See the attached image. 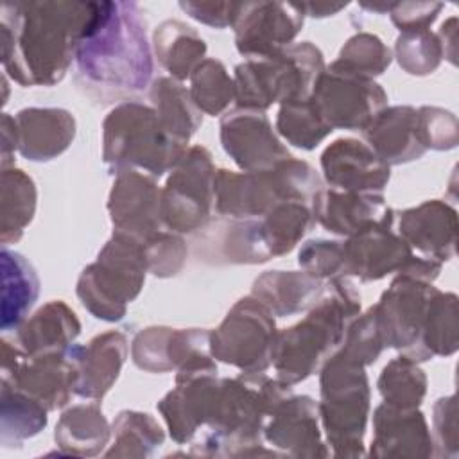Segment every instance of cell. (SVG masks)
<instances>
[{
	"label": "cell",
	"mask_w": 459,
	"mask_h": 459,
	"mask_svg": "<svg viewBox=\"0 0 459 459\" xmlns=\"http://www.w3.org/2000/svg\"><path fill=\"white\" fill-rule=\"evenodd\" d=\"M147 271L143 242L113 231L97 260L81 273L77 296L97 319L118 321L140 294Z\"/></svg>",
	"instance_id": "cell-7"
},
{
	"label": "cell",
	"mask_w": 459,
	"mask_h": 459,
	"mask_svg": "<svg viewBox=\"0 0 459 459\" xmlns=\"http://www.w3.org/2000/svg\"><path fill=\"white\" fill-rule=\"evenodd\" d=\"M4 269V305H2V330L18 328L39 290V281L34 267L16 251L2 247Z\"/></svg>",
	"instance_id": "cell-30"
},
{
	"label": "cell",
	"mask_w": 459,
	"mask_h": 459,
	"mask_svg": "<svg viewBox=\"0 0 459 459\" xmlns=\"http://www.w3.org/2000/svg\"><path fill=\"white\" fill-rule=\"evenodd\" d=\"M321 169L330 188L344 192H382L389 181V165L359 140L339 138L321 154Z\"/></svg>",
	"instance_id": "cell-19"
},
{
	"label": "cell",
	"mask_w": 459,
	"mask_h": 459,
	"mask_svg": "<svg viewBox=\"0 0 459 459\" xmlns=\"http://www.w3.org/2000/svg\"><path fill=\"white\" fill-rule=\"evenodd\" d=\"M276 129L289 143L305 151L317 147L333 131L310 97L281 102Z\"/></svg>",
	"instance_id": "cell-35"
},
{
	"label": "cell",
	"mask_w": 459,
	"mask_h": 459,
	"mask_svg": "<svg viewBox=\"0 0 459 459\" xmlns=\"http://www.w3.org/2000/svg\"><path fill=\"white\" fill-rule=\"evenodd\" d=\"M18 151L32 161L59 156L74 140L75 120L59 108H27L14 115Z\"/></svg>",
	"instance_id": "cell-23"
},
{
	"label": "cell",
	"mask_w": 459,
	"mask_h": 459,
	"mask_svg": "<svg viewBox=\"0 0 459 459\" xmlns=\"http://www.w3.org/2000/svg\"><path fill=\"white\" fill-rule=\"evenodd\" d=\"M305 16H314V18H325V16H333L339 11H342L346 7V4H326V2H307L301 4Z\"/></svg>",
	"instance_id": "cell-50"
},
{
	"label": "cell",
	"mask_w": 459,
	"mask_h": 459,
	"mask_svg": "<svg viewBox=\"0 0 459 459\" xmlns=\"http://www.w3.org/2000/svg\"><path fill=\"white\" fill-rule=\"evenodd\" d=\"M113 432L117 448L129 446L126 455H149L154 446L163 443V432L158 421L145 412L122 411L113 423ZM117 448L109 450L108 455Z\"/></svg>",
	"instance_id": "cell-42"
},
{
	"label": "cell",
	"mask_w": 459,
	"mask_h": 459,
	"mask_svg": "<svg viewBox=\"0 0 459 459\" xmlns=\"http://www.w3.org/2000/svg\"><path fill=\"white\" fill-rule=\"evenodd\" d=\"M208 353L210 332L203 328L149 326L134 335L131 346L133 362L151 373L178 371L192 359Z\"/></svg>",
	"instance_id": "cell-20"
},
{
	"label": "cell",
	"mask_w": 459,
	"mask_h": 459,
	"mask_svg": "<svg viewBox=\"0 0 459 459\" xmlns=\"http://www.w3.org/2000/svg\"><path fill=\"white\" fill-rule=\"evenodd\" d=\"M362 134L375 154L391 165L418 160L423 147L418 124V109L411 106L384 108L364 129Z\"/></svg>",
	"instance_id": "cell-24"
},
{
	"label": "cell",
	"mask_w": 459,
	"mask_h": 459,
	"mask_svg": "<svg viewBox=\"0 0 459 459\" xmlns=\"http://www.w3.org/2000/svg\"><path fill=\"white\" fill-rule=\"evenodd\" d=\"M436 290L430 281L398 273L373 307L384 346L400 350L414 362L423 360L421 333Z\"/></svg>",
	"instance_id": "cell-12"
},
{
	"label": "cell",
	"mask_w": 459,
	"mask_h": 459,
	"mask_svg": "<svg viewBox=\"0 0 459 459\" xmlns=\"http://www.w3.org/2000/svg\"><path fill=\"white\" fill-rule=\"evenodd\" d=\"M298 262L312 276L332 280L342 276V242L314 238L301 246Z\"/></svg>",
	"instance_id": "cell-45"
},
{
	"label": "cell",
	"mask_w": 459,
	"mask_h": 459,
	"mask_svg": "<svg viewBox=\"0 0 459 459\" xmlns=\"http://www.w3.org/2000/svg\"><path fill=\"white\" fill-rule=\"evenodd\" d=\"M360 312V294L346 276L330 280V289L305 319L278 332L273 366L276 378L294 385L316 373L342 344L348 325Z\"/></svg>",
	"instance_id": "cell-3"
},
{
	"label": "cell",
	"mask_w": 459,
	"mask_h": 459,
	"mask_svg": "<svg viewBox=\"0 0 459 459\" xmlns=\"http://www.w3.org/2000/svg\"><path fill=\"white\" fill-rule=\"evenodd\" d=\"M276 339L273 314L255 296H246L210 332V353L244 373H262L273 366Z\"/></svg>",
	"instance_id": "cell-9"
},
{
	"label": "cell",
	"mask_w": 459,
	"mask_h": 459,
	"mask_svg": "<svg viewBox=\"0 0 459 459\" xmlns=\"http://www.w3.org/2000/svg\"><path fill=\"white\" fill-rule=\"evenodd\" d=\"M47 407L30 394L2 382V441H22L47 425Z\"/></svg>",
	"instance_id": "cell-37"
},
{
	"label": "cell",
	"mask_w": 459,
	"mask_h": 459,
	"mask_svg": "<svg viewBox=\"0 0 459 459\" xmlns=\"http://www.w3.org/2000/svg\"><path fill=\"white\" fill-rule=\"evenodd\" d=\"M310 99L332 129H364L387 104V95L373 79L360 77L335 61L323 70Z\"/></svg>",
	"instance_id": "cell-13"
},
{
	"label": "cell",
	"mask_w": 459,
	"mask_h": 459,
	"mask_svg": "<svg viewBox=\"0 0 459 459\" xmlns=\"http://www.w3.org/2000/svg\"><path fill=\"white\" fill-rule=\"evenodd\" d=\"M378 391L384 403L400 409H418L427 391V377L412 359L400 355L382 369Z\"/></svg>",
	"instance_id": "cell-38"
},
{
	"label": "cell",
	"mask_w": 459,
	"mask_h": 459,
	"mask_svg": "<svg viewBox=\"0 0 459 459\" xmlns=\"http://www.w3.org/2000/svg\"><path fill=\"white\" fill-rule=\"evenodd\" d=\"M36 210V185L20 169L2 170V244L20 240Z\"/></svg>",
	"instance_id": "cell-34"
},
{
	"label": "cell",
	"mask_w": 459,
	"mask_h": 459,
	"mask_svg": "<svg viewBox=\"0 0 459 459\" xmlns=\"http://www.w3.org/2000/svg\"><path fill=\"white\" fill-rule=\"evenodd\" d=\"M79 369L75 394L88 400H100L118 378L127 357V339L122 332L95 335L86 346H72Z\"/></svg>",
	"instance_id": "cell-25"
},
{
	"label": "cell",
	"mask_w": 459,
	"mask_h": 459,
	"mask_svg": "<svg viewBox=\"0 0 459 459\" xmlns=\"http://www.w3.org/2000/svg\"><path fill=\"white\" fill-rule=\"evenodd\" d=\"M109 437V425L97 403L74 405L56 425V443L70 454L93 455Z\"/></svg>",
	"instance_id": "cell-32"
},
{
	"label": "cell",
	"mask_w": 459,
	"mask_h": 459,
	"mask_svg": "<svg viewBox=\"0 0 459 459\" xmlns=\"http://www.w3.org/2000/svg\"><path fill=\"white\" fill-rule=\"evenodd\" d=\"M420 136L425 149H452L457 143V120L450 111L423 106L418 109Z\"/></svg>",
	"instance_id": "cell-46"
},
{
	"label": "cell",
	"mask_w": 459,
	"mask_h": 459,
	"mask_svg": "<svg viewBox=\"0 0 459 459\" xmlns=\"http://www.w3.org/2000/svg\"><path fill=\"white\" fill-rule=\"evenodd\" d=\"M2 65L22 86H52L74 61L93 2H4Z\"/></svg>",
	"instance_id": "cell-2"
},
{
	"label": "cell",
	"mask_w": 459,
	"mask_h": 459,
	"mask_svg": "<svg viewBox=\"0 0 459 459\" xmlns=\"http://www.w3.org/2000/svg\"><path fill=\"white\" fill-rule=\"evenodd\" d=\"M240 2H179V7L194 20L215 27H233Z\"/></svg>",
	"instance_id": "cell-48"
},
{
	"label": "cell",
	"mask_w": 459,
	"mask_h": 459,
	"mask_svg": "<svg viewBox=\"0 0 459 459\" xmlns=\"http://www.w3.org/2000/svg\"><path fill=\"white\" fill-rule=\"evenodd\" d=\"M190 97L206 115H221L235 100V82L217 59L201 61L190 75Z\"/></svg>",
	"instance_id": "cell-39"
},
{
	"label": "cell",
	"mask_w": 459,
	"mask_h": 459,
	"mask_svg": "<svg viewBox=\"0 0 459 459\" xmlns=\"http://www.w3.org/2000/svg\"><path fill=\"white\" fill-rule=\"evenodd\" d=\"M215 165L210 152L194 145L172 169L160 197L161 222L174 233L201 230L215 206Z\"/></svg>",
	"instance_id": "cell-10"
},
{
	"label": "cell",
	"mask_w": 459,
	"mask_h": 459,
	"mask_svg": "<svg viewBox=\"0 0 459 459\" xmlns=\"http://www.w3.org/2000/svg\"><path fill=\"white\" fill-rule=\"evenodd\" d=\"M394 54L398 65L412 75L432 74L443 57V48L437 34L425 30L402 32L396 38Z\"/></svg>",
	"instance_id": "cell-41"
},
{
	"label": "cell",
	"mask_w": 459,
	"mask_h": 459,
	"mask_svg": "<svg viewBox=\"0 0 459 459\" xmlns=\"http://www.w3.org/2000/svg\"><path fill=\"white\" fill-rule=\"evenodd\" d=\"M314 222L316 217L312 203L308 201L289 199L273 206L260 219L262 235L271 258L289 253Z\"/></svg>",
	"instance_id": "cell-33"
},
{
	"label": "cell",
	"mask_w": 459,
	"mask_h": 459,
	"mask_svg": "<svg viewBox=\"0 0 459 459\" xmlns=\"http://www.w3.org/2000/svg\"><path fill=\"white\" fill-rule=\"evenodd\" d=\"M455 210L439 199L425 201L400 213L398 235L411 249L416 247L427 258L437 262L450 260L455 255Z\"/></svg>",
	"instance_id": "cell-21"
},
{
	"label": "cell",
	"mask_w": 459,
	"mask_h": 459,
	"mask_svg": "<svg viewBox=\"0 0 459 459\" xmlns=\"http://www.w3.org/2000/svg\"><path fill=\"white\" fill-rule=\"evenodd\" d=\"M14 149H18L14 117H11L9 113H4L2 117V167L4 169H7L9 152H14Z\"/></svg>",
	"instance_id": "cell-49"
},
{
	"label": "cell",
	"mask_w": 459,
	"mask_h": 459,
	"mask_svg": "<svg viewBox=\"0 0 459 459\" xmlns=\"http://www.w3.org/2000/svg\"><path fill=\"white\" fill-rule=\"evenodd\" d=\"M221 142L244 172L273 169L292 158L274 134L269 118L258 109L238 108L226 113L221 118Z\"/></svg>",
	"instance_id": "cell-15"
},
{
	"label": "cell",
	"mask_w": 459,
	"mask_h": 459,
	"mask_svg": "<svg viewBox=\"0 0 459 459\" xmlns=\"http://www.w3.org/2000/svg\"><path fill=\"white\" fill-rule=\"evenodd\" d=\"M160 197L161 190L154 176L140 170L118 172L108 199V212L115 231L126 233L140 242L161 231Z\"/></svg>",
	"instance_id": "cell-16"
},
{
	"label": "cell",
	"mask_w": 459,
	"mask_h": 459,
	"mask_svg": "<svg viewBox=\"0 0 459 459\" xmlns=\"http://www.w3.org/2000/svg\"><path fill=\"white\" fill-rule=\"evenodd\" d=\"M325 281L307 271H267L253 283V294L273 316L312 308L325 294Z\"/></svg>",
	"instance_id": "cell-27"
},
{
	"label": "cell",
	"mask_w": 459,
	"mask_h": 459,
	"mask_svg": "<svg viewBox=\"0 0 459 459\" xmlns=\"http://www.w3.org/2000/svg\"><path fill=\"white\" fill-rule=\"evenodd\" d=\"M75 81L99 102L142 93L152 77V52L143 11L136 2H93L75 48Z\"/></svg>",
	"instance_id": "cell-1"
},
{
	"label": "cell",
	"mask_w": 459,
	"mask_h": 459,
	"mask_svg": "<svg viewBox=\"0 0 459 459\" xmlns=\"http://www.w3.org/2000/svg\"><path fill=\"white\" fill-rule=\"evenodd\" d=\"M102 129V158L113 174L140 169L160 178L186 152V143L161 126L154 108L142 102L127 100L113 108Z\"/></svg>",
	"instance_id": "cell-4"
},
{
	"label": "cell",
	"mask_w": 459,
	"mask_h": 459,
	"mask_svg": "<svg viewBox=\"0 0 459 459\" xmlns=\"http://www.w3.org/2000/svg\"><path fill=\"white\" fill-rule=\"evenodd\" d=\"M316 221L330 233L351 237L380 224H393L394 212L378 192L321 188L312 204Z\"/></svg>",
	"instance_id": "cell-18"
},
{
	"label": "cell",
	"mask_w": 459,
	"mask_h": 459,
	"mask_svg": "<svg viewBox=\"0 0 459 459\" xmlns=\"http://www.w3.org/2000/svg\"><path fill=\"white\" fill-rule=\"evenodd\" d=\"M149 273L160 278H169L179 273L186 256V246L174 231H158L143 242Z\"/></svg>",
	"instance_id": "cell-44"
},
{
	"label": "cell",
	"mask_w": 459,
	"mask_h": 459,
	"mask_svg": "<svg viewBox=\"0 0 459 459\" xmlns=\"http://www.w3.org/2000/svg\"><path fill=\"white\" fill-rule=\"evenodd\" d=\"M373 455H429L432 437L423 414L416 409H400L389 403L377 407L373 416Z\"/></svg>",
	"instance_id": "cell-26"
},
{
	"label": "cell",
	"mask_w": 459,
	"mask_h": 459,
	"mask_svg": "<svg viewBox=\"0 0 459 459\" xmlns=\"http://www.w3.org/2000/svg\"><path fill=\"white\" fill-rule=\"evenodd\" d=\"M441 9V2H398L393 5L389 14L400 32H412L429 29Z\"/></svg>",
	"instance_id": "cell-47"
},
{
	"label": "cell",
	"mask_w": 459,
	"mask_h": 459,
	"mask_svg": "<svg viewBox=\"0 0 459 459\" xmlns=\"http://www.w3.org/2000/svg\"><path fill=\"white\" fill-rule=\"evenodd\" d=\"M321 186L317 172L296 158L255 172L219 169L215 174V212L230 219H260L281 201L299 199L314 204Z\"/></svg>",
	"instance_id": "cell-5"
},
{
	"label": "cell",
	"mask_w": 459,
	"mask_h": 459,
	"mask_svg": "<svg viewBox=\"0 0 459 459\" xmlns=\"http://www.w3.org/2000/svg\"><path fill=\"white\" fill-rule=\"evenodd\" d=\"M154 52L160 65L176 81H185L204 61L206 43L199 32L179 20L161 22L152 34Z\"/></svg>",
	"instance_id": "cell-29"
},
{
	"label": "cell",
	"mask_w": 459,
	"mask_h": 459,
	"mask_svg": "<svg viewBox=\"0 0 459 459\" xmlns=\"http://www.w3.org/2000/svg\"><path fill=\"white\" fill-rule=\"evenodd\" d=\"M72 346L63 351L27 355L2 339V382L30 394L48 411L66 405L75 394L79 378Z\"/></svg>",
	"instance_id": "cell-11"
},
{
	"label": "cell",
	"mask_w": 459,
	"mask_h": 459,
	"mask_svg": "<svg viewBox=\"0 0 459 459\" xmlns=\"http://www.w3.org/2000/svg\"><path fill=\"white\" fill-rule=\"evenodd\" d=\"M319 418L335 455H362L369 412V382L364 366L339 350L321 366Z\"/></svg>",
	"instance_id": "cell-8"
},
{
	"label": "cell",
	"mask_w": 459,
	"mask_h": 459,
	"mask_svg": "<svg viewBox=\"0 0 459 459\" xmlns=\"http://www.w3.org/2000/svg\"><path fill=\"white\" fill-rule=\"evenodd\" d=\"M384 341L377 325L375 308L371 307L366 314L357 316L346 328L342 348L339 350L350 360L368 366L373 364L384 350Z\"/></svg>",
	"instance_id": "cell-43"
},
{
	"label": "cell",
	"mask_w": 459,
	"mask_h": 459,
	"mask_svg": "<svg viewBox=\"0 0 459 459\" xmlns=\"http://www.w3.org/2000/svg\"><path fill=\"white\" fill-rule=\"evenodd\" d=\"M301 4L240 2L233 22L237 50L247 59H262L292 45L301 30Z\"/></svg>",
	"instance_id": "cell-14"
},
{
	"label": "cell",
	"mask_w": 459,
	"mask_h": 459,
	"mask_svg": "<svg viewBox=\"0 0 459 459\" xmlns=\"http://www.w3.org/2000/svg\"><path fill=\"white\" fill-rule=\"evenodd\" d=\"M149 95L161 126L172 136L188 143L203 122L201 109L194 104L190 90L172 77H158L151 84Z\"/></svg>",
	"instance_id": "cell-31"
},
{
	"label": "cell",
	"mask_w": 459,
	"mask_h": 459,
	"mask_svg": "<svg viewBox=\"0 0 459 459\" xmlns=\"http://www.w3.org/2000/svg\"><path fill=\"white\" fill-rule=\"evenodd\" d=\"M411 256L412 249L393 231V224L373 226L342 240V276L380 280L398 273Z\"/></svg>",
	"instance_id": "cell-17"
},
{
	"label": "cell",
	"mask_w": 459,
	"mask_h": 459,
	"mask_svg": "<svg viewBox=\"0 0 459 459\" xmlns=\"http://www.w3.org/2000/svg\"><path fill=\"white\" fill-rule=\"evenodd\" d=\"M457 350V298L436 290L430 298L427 321L421 333L423 360L452 355Z\"/></svg>",
	"instance_id": "cell-36"
},
{
	"label": "cell",
	"mask_w": 459,
	"mask_h": 459,
	"mask_svg": "<svg viewBox=\"0 0 459 459\" xmlns=\"http://www.w3.org/2000/svg\"><path fill=\"white\" fill-rule=\"evenodd\" d=\"M319 409L310 396H285L264 427L271 445L292 455H326L319 434Z\"/></svg>",
	"instance_id": "cell-22"
},
{
	"label": "cell",
	"mask_w": 459,
	"mask_h": 459,
	"mask_svg": "<svg viewBox=\"0 0 459 459\" xmlns=\"http://www.w3.org/2000/svg\"><path fill=\"white\" fill-rule=\"evenodd\" d=\"M335 63L360 77L373 79L391 65V50L377 34L359 32L344 43Z\"/></svg>",
	"instance_id": "cell-40"
},
{
	"label": "cell",
	"mask_w": 459,
	"mask_h": 459,
	"mask_svg": "<svg viewBox=\"0 0 459 459\" xmlns=\"http://www.w3.org/2000/svg\"><path fill=\"white\" fill-rule=\"evenodd\" d=\"M325 70L321 50L310 41L292 43L262 59L235 66V100L238 108L264 111L274 102L308 99Z\"/></svg>",
	"instance_id": "cell-6"
},
{
	"label": "cell",
	"mask_w": 459,
	"mask_h": 459,
	"mask_svg": "<svg viewBox=\"0 0 459 459\" xmlns=\"http://www.w3.org/2000/svg\"><path fill=\"white\" fill-rule=\"evenodd\" d=\"M16 339L27 355L68 350L81 333L75 312L61 299L48 301L16 328Z\"/></svg>",
	"instance_id": "cell-28"
}]
</instances>
